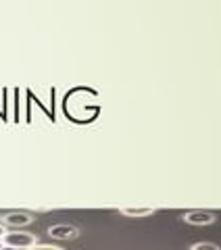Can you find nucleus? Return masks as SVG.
<instances>
[{"mask_svg": "<svg viewBox=\"0 0 221 250\" xmlns=\"http://www.w3.org/2000/svg\"><path fill=\"white\" fill-rule=\"evenodd\" d=\"M36 242H38V238L29 231H6L2 238L4 246H11L17 250H27L31 246H36Z\"/></svg>", "mask_w": 221, "mask_h": 250, "instance_id": "obj_1", "label": "nucleus"}, {"mask_svg": "<svg viewBox=\"0 0 221 250\" xmlns=\"http://www.w3.org/2000/svg\"><path fill=\"white\" fill-rule=\"evenodd\" d=\"M217 215L211 213V210H190V213L184 215V221L188 225H196V228H202V225H211L215 223Z\"/></svg>", "mask_w": 221, "mask_h": 250, "instance_id": "obj_2", "label": "nucleus"}, {"mask_svg": "<svg viewBox=\"0 0 221 250\" xmlns=\"http://www.w3.org/2000/svg\"><path fill=\"white\" fill-rule=\"evenodd\" d=\"M48 236L54 240H71V238L80 236V229H77L75 225H69V223H59V225H50Z\"/></svg>", "mask_w": 221, "mask_h": 250, "instance_id": "obj_3", "label": "nucleus"}, {"mask_svg": "<svg viewBox=\"0 0 221 250\" xmlns=\"http://www.w3.org/2000/svg\"><path fill=\"white\" fill-rule=\"evenodd\" d=\"M34 221V217L29 213H9L2 215V225L4 228H23V225H29Z\"/></svg>", "mask_w": 221, "mask_h": 250, "instance_id": "obj_4", "label": "nucleus"}, {"mask_svg": "<svg viewBox=\"0 0 221 250\" xmlns=\"http://www.w3.org/2000/svg\"><path fill=\"white\" fill-rule=\"evenodd\" d=\"M119 213L125 215V217H151L155 213L153 207H123L119 208Z\"/></svg>", "mask_w": 221, "mask_h": 250, "instance_id": "obj_5", "label": "nucleus"}, {"mask_svg": "<svg viewBox=\"0 0 221 250\" xmlns=\"http://www.w3.org/2000/svg\"><path fill=\"white\" fill-rule=\"evenodd\" d=\"M190 250H221V246L213 244V242H196L190 246Z\"/></svg>", "mask_w": 221, "mask_h": 250, "instance_id": "obj_6", "label": "nucleus"}, {"mask_svg": "<svg viewBox=\"0 0 221 250\" xmlns=\"http://www.w3.org/2000/svg\"><path fill=\"white\" fill-rule=\"evenodd\" d=\"M27 250H63V248H59V246H48V244H36V246H31V248H27Z\"/></svg>", "mask_w": 221, "mask_h": 250, "instance_id": "obj_7", "label": "nucleus"}, {"mask_svg": "<svg viewBox=\"0 0 221 250\" xmlns=\"http://www.w3.org/2000/svg\"><path fill=\"white\" fill-rule=\"evenodd\" d=\"M4 233H6V228H4V225H2V223H0V240H2V238H4Z\"/></svg>", "mask_w": 221, "mask_h": 250, "instance_id": "obj_8", "label": "nucleus"}, {"mask_svg": "<svg viewBox=\"0 0 221 250\" xmlns=\"http://www.w3.org/2000/svg\"><path fill=\"white\" fill-rule=\"evenodd\" d=\"M2 250H17V248H11V246H2Z\"/></svg>", "mask_w": 221, "mask_h": 250, "instance_id": "obj_9", "label": "nucleus"}, {"mask_svg": "<svg viewBox=\"0 0 221 250\" xmlns=\"http://www.w3.org/2000/svg\"><path fill=\"white\" fill-rule=\"evenodd\" d=\"M2 246H4V244H2V240H0V250H2Z\"/></svg>", "mask_w": 221, "mask_h": 250, "instance_id": "obj_10", "label": "nucleus"}, {"mask_svg": "<svg viewBox=\"0 0 221 250\" xmlns=\"http://www.w3.org/2000/svg\"><path fill=\"white\" fill-rule=\"evenodd\" d=\"M0 223H2V217H0Z\"/></svg>", "mask_w": 221, "mask_h": 250, "instance_id": "obj_11", "label": "nucleus"}]
</instances>
